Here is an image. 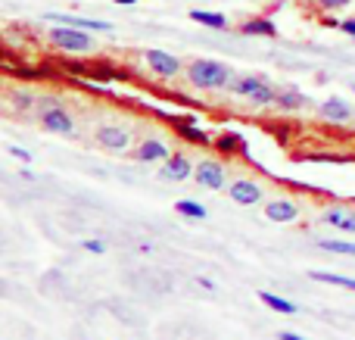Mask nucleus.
Segmentation results:
<instances>
[{
  "mask_svg": "<svg viewBox=\"0 0 355 340\" xmlns=\"http://www.w3.org/2000/svg\"><path fill=\"white\" fill-rule=\"evenodd\" d=\"M352 0H318L321 10H343V6H349Z\"/></svg>",
  "mask_w": 355,
  "mask_h": 340,
  "instance_id": "bb28decb",
  "label": "nucleus"
},
{
  "mask_svg": "<svg viewBox=\"0 0 355 340\" xmlns=\"http://www.w3.org/2000/svg\"><path fill=\"white\" fill-rule=\"evenodd\" d=\"M227 194H231V200L240 206H256L259 200H262V185H259L256 178H237L227 185Z\"/></svg>",
  "mask_w": 355,
  "mask_h": 340,
  "instance_id": "0eeeda50",
  "label": "nucleus"
},
{
  "mask_svg": "<svg viewBox=\"0 0 355 340\" xmlns=\"http://www.w3.org/2000/svg\"><path fill=\"white\" fill-rule=\"evenodd\" d=\"M37 119H41V125L50 135H62V137L75 135V119L69 116V110L60 100H50V97L37 100Z\"/></svg>",
  "mask_w": 355,
  "mask_h": 340,
  "instance_id": "7ed1b4c3",
  "label": "nucleus"
},
{
  "mask_svg": "<svg viewBox=\"0 0 355 340\" xmlns=\"http://www.w3.org/2000/svg\"><path fill=\"white\" fill-rule=\"evenodd\" d=\"M196 284H200L202 291H209V294H215V291H218V284H215L212 278H196Z\"/></svg>",
  "mask_w": 355,
  "mask_h": 340,
  "instance_id": "cd10ccee",
  "label": "nucleus"
},
{
  "mask_svg": "<svg viewBox=\"0 0 355 340\" xmlns=\"http://www.w3.org/2000/svg\"><path fill=\"white\" fill-rule=\"evenodd\" d=\"M193 178H196V185L209 187V191H221L225 187V166L218 160H200Z\"/></svg>",
  "mask_w": 355,
  "mask_h": 340,
  "instance_id": "6e6552de",
  "label": "nucleus"
},
{
  "mask_svg": "<svg viewBox=\"0 0 355 340\" xmlns=\"http://www.w3.org/2000/svg\"><path fill=\"white\" fill-rule=\"evenodd\" d=\"M193 22L206 25V28H227V16L225 12H209V10H190L187 12Z\"/></svg>",
  "mask_w": 355,
  "mask_h": 340,
  "instance_id": "6ab92c4d",
  "label": "nucleus"
},
{
  "mask_svg": "<svg viewBox=\"0 0 355 340\" xmlns=\"http://www.w3.org/2000/svg\"><path fill=\"white\" fill-rule=\"evenodd\" d=\"M81 250H87V253H94V256H103L106 253V244L97 241V237H87V241H81Z\"/></svg>",
  "mask_w": 355,
  "mask_h": 340,
  "instance_id": "393cba45",
  "label": "nucleus"
},
{
  "mask_svg": "<svg viewBox=\"0 0 355 340\" xmlns=\"http://www.w3.org/2000/svg\"><path fill=\"white\" fill-rule=\"evenodd\" d=\"M215 150H218V153H225V156L243 153V150H246V141H243V135H240V131H225V135L215 137Z\"/></svg>",
  "mask_w": 355,
  "mask_h": 340,
  "instance_id": "dca6fc26",
  "label": "nucleus"
},
{
  "mask_svg": "<svg viewBox=\"0 0 355 340\" xmlns=\"http://www.w3.org/2000/svg\"><path fill=\"white\" fill-rule=\"evenodd\" d=\"M318 112L324 122H334V125H346L349 119H355V110L349 106V100H343V97H327Z\"/></svg>",
  "mask_w": 355,
  "mask_h": 340,
  "instance_id": "9d476101",
  "label": "nucleus"
},
{
  "mask_svg": "<svg viewBox=\"0 0 355 340\" xmlns=\"http://www.w3.org/2000/svg\"><path fill=\"white\" fill-rule=\"evenodd\" d=\"M268 85V78H262V75H240V78L231 81V87L227 91L234 94V97H246L250 100L256 91H262V87Z\"/></svg>",
  "mask_w": 355,
  "mask_h": 340,
  "instance_id": "ddd939ff",
  "label": "nucleus"
},
{
  "mask_svg": "<svg viewBox=\"0 0 355 340\" xmlns=\"http://www.w3.org/2000/svg\"><path fill=\"white\" fill-rule=\"evenodd\" d=\"M12 106H16V110H31V106H37V100L31 97L28 91L16 87V91H12Z\"/></svg>",
  "mask_w": 355,
  "mask_h": 340,
  "instance_id": "b1692460",
  "label": "nucleus"
},
{
  "mask_svg": "<svg viewBox=\"0 0 355 340\" xmlns=\"http://www.w3.org/2000/svg\"><path fill=\"white\" fill-rule=\"evenodd\" d=\"M112 3H119V6H135L137 0H112Z\"/></svg>",
  "mask_w": 355,
  "mask_h": 340,
  "instance_id": "7c9ffc66",
  "label": "nucleus"
},
{
  "mask_svg": "<svg viewBox=\"0 0 355 340\" xmlns=\"http://www.w3.org/2000/svg\"><path fill=\"white\" fill-rule=\"evenodd\" d=\"M321 250H327V253H337V256H355V244L352 241H318Z\"/></svg>",
  "mask_w": 355,
  "mask_h": 340,
  "instance_id": "5701e85b",
  "label": "nucleus"
},
{
  "mask_svg": "<svg viewBox=\"0 0 355 340\" xmlns=\"http://www.w3.org/2000/svg\"><path fill=\"white\" fill-rule=\"evenodd\" d=\"M321 219H324V225H331V228L337 231H346V235H355V210H349V206H327L324 212H321Z\"/></svg>",
  "mask_w": 355,
  "mask_h": 340,
  "instance_id": "9b49d317",
  "label": "nucleus"
},
{
  "mask_svg": "<svg viewBox=\"0 0 355 340\" xmlns=\"http://www.w3.org/2000/svg\"><path fill=\"white\" fill-rule=\"evenodd\" d=\"M168 156H172V150H168L166 141H159V137H147V141H141L135 160L137 162H166Z\"/></svg>",
  "mask_w": 355,
  "mask_h": 340,
  "instance_id": "f8f14e48",
  "label": "nucleus"
},
{
  "mask_svg": "<svg viewBox=\"0 0 355 340\" xmlns=\"http://www.w3.org/2000/svg\"><path fill=\"white\" fill-rule=\"evenodd\" d=\"M240 35H246V37H275L277 25L271 22V19L256 16V19H246V22L240 25Z\"/></svg>",
  "mask_w": 355,
  "mask_h": 340,
  "instance_id": "2eb2a0df",
  "label": "nucleus"
},
{
  "mask_svg": "<svg viewBox=\"0 0 355 340\" xmlns=\"http://www.w3.org/2000/svg\"><path fill=\"white\" fill-rule=\"evenodd\" d=\"M312 281H321V284H334V287H343V291L355 294V278H346V275H334V272H312Z\"/></svg>",
  "mask_w": 355,
  "mask_h": 340,
  "instance_id": "aec40b11",
  "label": "nucleus"
},
{
  "mask_svg": "<svg viewBox=\"0 0 355 340\" xmlns=\"http://www.w3.org/2000/svg\"><path fill=\"white\" fill-rule=\"evenodd\" d=\"M193 172L196 169H193V162H190L187 153H172L166 162H162L159 178L162 181H184V178H190Z\"/></svg>",
  "mask_w": 355,
  "mask_h": 340,
  "instance_id": "1a4fd4ad",
  "label": "nucleus"
},
{
  "mask_svg": "<svg viewBox=\"0 0 355 340\" xmlns=\"http://www.w3.org/2000/svg\"><path fill=\"white\" fill-rule=\"evenodd\" d=\"M50 44L62 53H94L97 50V41L87 28H75V25H62L56 22L50 28Z\"/></svg>",
  "mask_w": 355,
  "mask_h": 340,
  "instance_id": "f03ea898",
  "label": "nucleus"
},
{
  "mask_svg": "<svg viewBox=\"0 0 355 340\" xmlns=\"http://www.w3.org/2000/svg\"><path fill=\"white\" fill-rule=\"evenodd\" d=\"M259 300H262V303L268 306V309L281 312V316H296V312H300V306H296L293 300L277 297V294H271V291H262V294H259Z\"/></svg>",
  "mask_w": 355,
  "mask_h": 340,
  "instance_id": "f3484780",
  "label": "nucleus"
},
{
  "mask_svg": "<svg viewBox=\"0 0 355 340\" xmlns=\"http://www.w3.org/2000/svg\"><path fill=\"white\" fill-rule=\"evenodd\" d=\"M94 141H97L103 150H110V153H125V150L131 147V131L125 128V125L106 122V125H97Z\"/></svg>",
  "mask_w": 355,
  "mask_h": 340,
  "instance_id": "20e7f679",
  "label": "nucleus"
},
{
  "mask_svg": "<svg viewBox=\"0 0 355 340\" xmlns=\"http://www.w3.org/2000/svg\"><path fill=\"white\" fill-rule=\"evenodd\" d=\"M47 22H62V25H75V28H87V31H112L110 22H103V19H81V16H53V12H47Z\"/></svg>",
  "mask_w": 355,
  "mask_h": 340,
  "instance_id": "4468645a",
  "label": "nucleus"
},
{
  "mask_svg": "<svg viewBox=\"0 0 355 340\" xmlns=\"http://www.w3.org/2000/svg\"><path fill=\"white\" fill-rule=\"evenodd\" d=\"M144 60H147V69L153 75H159V78H178L181 75V60H178L175 53H168V50H159V47H150L147 53H144Z\"/></svg>",
  "mask_w": 355,
  "mask_h": 340,
  "instance_id": "39448f33",
  "label": "nucleus"
},
{
  "mask_svg": "<svg viewBox=\"0 0 355 340\" xmlns=\"http://www.w3.org/2000/svg\"><path fill=\"white\" fill-rule=\"evenodd\" d=\"M6 153H10V156H16L19 162H31V153H28V150L16 147V144H6Z\"/></svg>",
  "mask_w": 355,
  "mask_h": 340,
  "instance_id": "a878e982",
  "label": "nucleus"
},
{
  "mask_svg": "<svg viewBox=\"0 0 355 340\" xmlns=\"http://www.w3.org/2000/svg\"><path fill=\"white\" fill-rule=\"evenodd\" d=\"M265 219L275 222V225H290V222L300 219V203L290 200V197H275V200L265 203Z\"/></svg>",
  "mask_w": 355,
  "mask_h": 340,
  "instance_id": "423d86ee",
  "label": "nucleus"
},
{
  "mask_svg": "<svg viewBox=\"0 0 355 340\" xmlns=\"http://www.w3.org/2000/svg\"><path fill=\"white\" fill-rule=\"evenodd\" d=\"M187 81L196 87V91H225V87H231L234 81V72L231 66H225V62L218 60H193L187 66Z\"/></svg>",
  "mask_w": 355,
  "mask_h": 340,
  "instance_id": "f257e3e1",
  "label": "nucleus"
},
{
  "mask_svg": "<svg viewBox=\"0 0 355 340\" xmlns=\"http://www.w3.org/2000/svg\"><path fill=\"white\" fill-rule=\"evenodd\" d=\"M175 212H178V216H184V219H200V222L206 219V206L196 203V200H178Z\"/></svg>",
  "mask_w": 355,
  "mask_h": 340,
  "instance_id": "412c9836",
  "label": "nucleus"
},
{
  "mask_svg": "<svg viewBox=\"0 0 355 340\" xmlns=\"http://www.w3.org/2000/svg\"><path fill=\"white\" fill-rule=\"evenodd\" d=\"M275 106H281V110H300V106H306V97H302L296 87H287V91L277 94V103Z\"/></svg>",
  "mask_w": 355,
  "mask_h": 340,
  "instance_id": "4be33fe9",
  "label": "nucleus"
},
{
  "mask_svg": "<svg viewBox=\"0 0 355 340\" xmlns=\"http://www.w3.org/2000/svg\"><path fill=\"white\" fill-rule=\"evenodd\" d=\"M277 340H309V337L296 334V331H281V334H277Z\"/></svg>",
  "mask_w": 355,
  "mask_h": 340,
  "instance_id": "c756f323",
  "label": "nucleus"
},
{
  "mask_svg": "<svg viewBox=\"0 0 355 340\" xmlns=\"http://www.w3.org/2000/svg\"><path fill=\"white\" fill-rule=\"evenodd\" d=\"M175 122V131L184 137V141H190V144H209V135L202 128H196L190 119H172Z\"/></svg>",
  "mask_w": 355,
  "mask_h": 340,
  "instance_id": "a211bd4d",
  "label": "nucleus"
},
{
  "mask_svg": "<svg viewBox=\"0 0 355 340\" xmlns=\"http://www.w3.org/2000/svg\"><path fill=\"white\" fill-rule=\"evenodd\" d=\"M340 31H343V35H352V37H355V19H343V22H340Z\"/></svg>",
  "mask_w": 355,
  "mask_h": 340,
  "instance_id": "c85d7f7f",
  "label": "nucleus"
}]
</instances>
